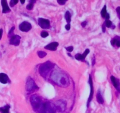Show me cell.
Instances as JSON below:
<instances>
[{"mask_svg":"<svg viewBox=\"0 0 120 113\" xmlns=\"http://www.w3.org/2000/svg\"><path fill=\"white\" fill-rule=\"evenodd\" d=\"M51 79L58 86L67 87L69 84V79L67 76L60 71H53L51 74Z\"/></svg>","mask_w":120,"mask_h":113,"instance_id":"cell-1","label":"cell"},{"mask_svg":"<svg viewBox=\"0 0 120 113\" xmlns=\"http://www.w3.org/2000/svg\"><path fill=\"white\" fill-rule=\"evenodd\" d=\"M30 102L31 104L33 109L37 113H44V103L41 98L38 95H33L30 98Z\"/></svg>","mask_w":120,"mask_h":113,"instance_id":"cell-2","label":"cell"},{"mask_svg":"<svg viewBox=\"0 0 120 113\" xmlns=\"http://www.w3.org/2000/svg\"><path fill=\"white\" fill-rule=\"evenodd\" d=\"M54 64L51 63L49 61H48L47 63L42 64L39 68V72H40V75L44 78L47 77L51 70L54 68Z\"/></svg>","mask_w":120,"mask_h":113,"instance_id":"cell-3","label":"cell"},{"mask_svg":"<svg viewBox=\"0 0 120 113\" xmlns=\"http://www.w3.org/2000/svg\"><path fill=\"white\" fill-rule=\"evenodd\" d=\"M38 87L36 85V84L34 82V79L32 78H31V77H29L27 78V79H26V90L27 91L31 93V92L34 91L38 89Z\"/></svg>","mask_w":120,"mask_h":113,"instance_id":"cell-4","label":"cell"},{"mask_svg":"<svg viewBox=\"0 0 120 113\" xmlns=\"http://www.w3.org/2000/svg\"><path fill=\"white\" fill-rule=\"evenodd\" d=\"M56 111L55 104L49 102L44 103V113H55Z\"/></svg>","mask_w":120,"mask_h":113,"instance_id":"cell-5","label":"cell"},{"mask_svg":"<svg viewBox=\"0 0 120 113\" xmlns=\"http://www.w3.org/2000/svg\"><path fill=\"white\" fill-rule=\"evenodd\" d=\"M88 83L90 86V96H89V97H88V99L87 104H86V107H87V108H88L89 106H90V102H91V101H92V99H93V94H94L93 81V79H92L91 75H90V76H89Z\"/></svg>","mask_w":120,"mask_h":113,"instance_id":"cell-6","label":"cell"},{"mask_svg":"<svg viewBox=\"0 0 120 113\" xmlns=\"http://www.w3.org/2000/svg\"><path fill=\"white\" fill-rule=\"evenodd\" d=\"M56 110L59 112H64L67 108V102L64 100H58L55 104Z\"/></svg>","mask_w":120,"mask_h":113,"instance_id":"cell-7","label":"cell"},{"mask_svg":"<svg viewBox=\"0 0 120 113\" xmlns=\"http://www.w3.org/2000/svg\"><path fill=\"white\" fill-rule=\"evenodd\" d=\"M38 24L40 27L42 29H49L50 28V21L47 19H44L42 18H39L38 19Z\"/></svg>","mask_w":120,"mask_h":113,"instance_id":"cell-8","label":"cell"},{"mask_svg":"<svg viewBox=\"0 0 120 113\" xmlns=\"http://www.w3.org/2000/svg\"><path fill=\"white\" fill-rule=\"evenodd\" d=\"M19 28L22 32H28L31 30L32 25L29 22L24 21L19 24Z\"/></svg>","mask_w":120,"mask_h":113,"instance_id":"cell-9","label":"cell"},{"mask_svg":"<svg viewBox=\"0 0 120 113\" xmlns=\"http://www.w3.org/2000/svg\"><path fill=\"white\" fill-rule=\"evenodd\" d=\"M21 37L18 35H14L13 36L10 38V44L11 45L14 46L19 45L20 44Z\"/></svg>","mask_w":120,"mask_h":113,"instance_id":"cell-10","label":"cell"},{"mask_svg":"<svg viewBox=\"0 0 120 113\" xmlns=\"http://www.w3.org/2000/svg\"><path fill=\"white\" fill-rule=\"evenodd\" d=\"M110 79H111V81L114 87H115V88H116V90L120 93V83L119 79H118L117 78H116L113 75L111 76Z\"/></svg>","mask_w":120,"mask_h":113,"instance_id":"cell-11","label":"cell"},{"mask_svg":"<svg viewBox=\"0 0 120 113\" xmlns=\"http://www.w3.org/2000/svg\"><path fill=\"white\" fill-rule=\"evenodd\" d=\"M59 45L58 42H52L51 43H49V44L47 45L46 46H45L44 48L46 49H48V50L50 51H56L57 49L58 46Z\"/></svg>","mask_w":120,"mask_h":113,"instance_id":"cell-12","label":"cell"},{"mask_svg":"<svg viewBox=\"0 0 120 113\" xmlns=\"http://www.w3.org/2000/svg\"><path fill=\"white\" fill-rule=\"evenodd\" d=\"M1 5L2 8H3L2 12L3 14L8 13V12H10L11 11V10H10L8 5L7 0H1Z\"/></svg>","mask_w":120,"mask_h":113,"instance_id":"cell-13","label":"cell"},{"mask_svg":"<svg viewBox=\"0 0 120 113\" xmlns=\"http://www.w3.org/2000/svg\"><path fill=\"white\" fill-rule=\"evenodd\" d=\"M10 82V78L6 74L0 73V83H1L2 84H6Z\"/></svg>","mask_w":120,"mask_h":113,"instance_id":"cell-14","label":"cell"},{"mask_svg":"<svg viewBox=\"0 0 120 113\" xmlns=\"http://www.w3.org/2000/svg\"><path fill=\"white\" fill-rule=\"evenodd\" d=\"M10 105L9 104H7L4 107H0V112L1 113H10Z\"/></svg>","mask_w":120,"mask_h":113,"instance_id":"cell-15","label":"cell"},{"mask_svg":"<svg viewBox=\"0 0 120 113\" xmlns=\"http://www.w3.org/2000/svg\"><path fill=\"white\" fill-rule=\"evenodd\" d=\"M96 98L97 102L99 104H102L104 103V100L103 97H102V95H101V93H100V91H98V92L97 94Z\"/></svg>","mask_w":120,"mask_h":113,"instance_id":"cell-16","label":"cell"},{"mask_svg":"<svg viewBox=\"0 0 120 113\" xmlns=\"http://www.w3.org/2000/svg\"><path fill=\"white\" fill-rule=\"evenodd\" d=\"M64 18L66 20L67 24H70L71 21V14L69 11H67L64 15Z\"/></svg>","mask_w":120,"mask_h":113,"instance_id":"cell-17","label":"cell"},{"mask_svg":"<svg viewBox=\"0 0 120 113\" xmlns=\"http://www.w3.org/2000/svg\"><path fill=\"white\" fill-rule=\"evenodd\" d=\"M107 14V6L106 5H105L104 6V7L102 8V10H101V15L102 18H105V16Z\"/></svg>","mask_w":120,"mask_h":113,"instance_id":"cell-18","label":"cell"},{"mask_svg":"<svg viewBox=\"0 0 120 113\" xmlns=\"http://www.w3.org/2000/svg\"><path fill=\"white\" fill-rule=\"evenodd\" d=\"M90 53V49H86L85 50V51L84 52V53H83L82 54H81L82 55V61H81L82 62H85V58H86V55H88V54Z\"/></svg>","mask_w":120,"mask_h":113,"instance_id":"cell-19","label":"cell"},{"mask_svg":"<svg viewBox=\"0 0 120 113\" xmlns=\"http://www.w3.org/2000/svg\"><path fill=\"white\" fill-rule=\"evenodd\" d=\"M37 54L39 57L41 58H43L47 55V53L44 51H38L37 52Z\"/></svg>","mask_w":120,"mask_h":113,"instance_id":"cell-20","label":"cell"},{"mask_svg":"<svg viewBox=\"0 0 120 113\" xmlns=\"http://www.w3.org/2000/svg\"><path fill=\"white\" fill-rule=\"evenodd\" d=\"M104 24L105 25V26L107 28H111L113 25L112 23L109 19H105L104 22Z\"/></svg>","mask_w":120,"mask_h":113,"instance_id":"cell-21","label":"cell"},{"mask_svg":"<svg viewBox=\"0 0 120 113\" xmlns=\"http://www.w3.org/2000/svg\"><path fill=\"white\" fill-rule=\"evenodd\" d=\"M15 30V26H12V28H11V29H10V30L8 32V37L11 38V37L13 36L14 35V31Z\"/></svg>","mask_w":120,"mask_h":113,"instance_id":"cell-22","label":"cell"},{"mask_svg":"<svg viewBox=\"0 0 120 113\" xmlns=\"http://www.w3.org/2000/svg\"><path fill=\"white\" fill-rule=\"evenodd\" d=\"M18 3V0H11L10 3V5L11 7H14Z\"/></svg>","mask_w":120,"mask_h":113,"instance_id":"cell-23","label":"cell"},{"mask_svg":"<svg viewBox=\"0 0 120 113\" xmlns=\"http://www.w3.org/2000/svg\"><path fill=\"white\" fill-rule=\"evenodd\" d=\"M116 40V42H115V45L117 47H120V37H114Z\"/></svg>","mask_w":120,"mask_h":113,"instance_id":"cell-24","label":"cell"},{"mask_svg":"<svg viewBox=\"0 0 120 113\" xmlns=\"http://www.w3.org/2000/svg\"><path fill=\"white\" fill-rule=\"evenodd\" d=\"M48 32L45 31H42L41 33V36L42 37V38H46L48 36Z\"/></svg>","mask_w":120,"mask_h":113,"instance_id":"cell-25","label":"cell"},{"mask_svg":"<svg viewBox=\"0 0 120 113\" xmlns=\"http://www.w3.org/2000/svg\"><path fill=\"white\" fill-rule=\"evenodd\" d=\"M67 1L68 0H57V3L59 5H65Z\"/></svg>","mask_w":120,"mask_h":113,"instance_id":"cell-26","label":"cell"},{"mask_svg":"<svg viewBox=\"0 0 120 113\" xmlns=\"http://www.w3.org/2000/svg\"><path fill=\"white\" fill-rule=\"evenodd\" d=\"M75 58L78 61H82V55L81 54H77L75 55Z\"/></svg>","mask_w":120,"mask_h":113,"instance_id":"cell-27","label":"cell"},{"mask_svg":"<svg viewBox=\"0 0 120 113\" xmlns=\"http://www.w3.org/2000/svg\"><path fill=\"white\" fill-rule=\"evenodd\" d=\"M33 7H34V4H32V3H29L26 7V9H27L28 10H32Z\"/></svg>","mask_w":120,"mask_h":113,"instance_id":"cell-28","label":"cell"},{"mask_svg":"<svg viewBox=\"0 0 120 113\" xmlns=\"http://www.w3.org/2000/svg\"><path fill=\"white\" fill-rule=\"evenodd\" d=\"M116 13H117V15L119 19L120 20V7H118L117 8H116ZM119 28H120V23L119 24Z\"/></svg>","mask_w":120,"mask_h":113,"instance_id":"cell-29","label":"cell"},{"mask_svg":"<svg viewBox=\"0 0 120 113\" xmlns=\"http://www.w3.org/2000/svg\"><path fill=\"white\" fill-rule=\"evenodd\" d=\"M65 49H66V50L68 52H70V53H71V52H72V51L74 50V47H72V46H70V47H67L65 48Z\"/></svg>","mask_w":120,"mask_h":113,"instance_id":"cell-30","label":"cell"},{"mask_svg":"<svg viewBox=\"0 0 120 113\" xmlns=\"http://www.w3.org/2000/svg\"><path fill=\"white\" fill-rule=\"evenodd\" d=\"M65 29H66L67 31L70 30L71 29V25H70V24H67V25H65Z\"/></svg>","mask_w":120,"mask_h":113,"instance_id":"cell-31","label":"cell"},{"mask_svg":"<svg viewBox=\"0 0 120 113\" xmlns=\"http://www.w3.org/2000/svg\"><path fill=\"white\" fill-rule=\"evenodd\" d=\"M86 24H87V22H86V21H83L82 23H81V26H82L83 28L85 27V26L86 25Z\"/></svg>","mask_w":120,"mask_h":113,"instance_id":"cell-32","label":"cell"},{"mask_svg":"<svg viewBox=\"0 0 120 113\" xmlns=\"http://www.w3.org/2000/svg\"><path fill=\"white\" fill-rule=\"evenodd\" d=\"M105 27H106L104 23V24H102V32H103V33H105V31H106Z\"/></svg>","mask_w":120,"mask_h":113,"instance_id":"cell-33","label":"cell"},{"mask_svg":"<svg viewBox=\"0 0 120 113\" xmlns=\"http://www.w3.org/2000/svg\"><path fill=\"white\" fill-rule=\"evenodd\" d=\"M3 30L2 28L0 29V40H1L2 37H3Z\"/></svg>","mask_w":120,"mask_h":113,"instance_id":"cell-34","label":"cell"},{"mask_svg":"<svg viewBox=\"0 0 120 113\" xmlns=\"http://www.w3.org/2000/svg\"><path fill=\"white\" fill-rule=\"evenodd\" d=\"M37 0H30V3H32V4H35L36 3Z\"/></svg>","mask_w":120,"mask_h":113,"instance_id":"cell-35","label":"cell"},{"mask_svg":"<svg viewBox=\"0 0 120 113\" xmlns=\"http://www.w3.org/2000/svg\"><path fill=\"white\" fill-rule=\"evenodd\" d=\"M105 19H109V14L108 13L107 14V15H106L105 16Z\"/></svg>","mask_w":120,"mask_h":113,"instance_id":"cell-36","label":"cell"},{"mask_svg":"<svg viewBox=\"0 0 120 113\" xmlns=\"http://www.w3.org/2000/svg\"><path fill=\"white\" fill-rule=\"evenodd\" d=\"M94 64H95V57H94V58H93V62H92V65H93V66H94Z\"/></svg>","mask_w":120,"mask_h":113,"instance_id":"cell-37","label":"cell"},{"mask_svg":"<svg viewBox=\"0 0 120 113\" xmlns=\"http://www.w3.org/2000/svg\"><path fill=\"white\" fill-rule=\"evenodd\" d=\"M19 1H20L21 4H24L25 2V0H19Z\"/></svg>","mask_w":120,"mask_h":113,"instance_id":"cell-38","label":"cell"},{"mask_svg":"<svg viewBox=\"0 0 120 113\" xmlns=\"http://www.w3.org/2000/svg\"><path fill=\"white\" fill-rule=\"evenodd\" d=\"M68 55L69 56H71V57H72V55H71V54H70V53H68Z\"/></svg>","mask_w":120,"mask_h":113,"instance_id":"cell-39","label":"cell"}]
</instances>
